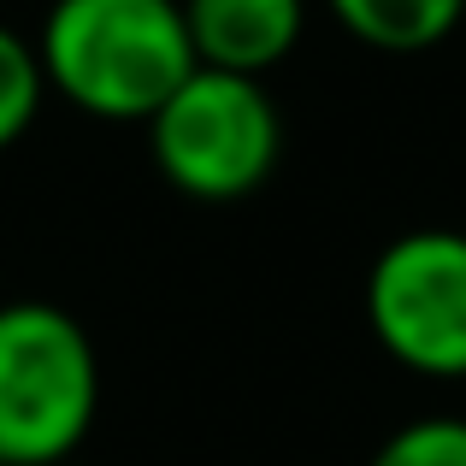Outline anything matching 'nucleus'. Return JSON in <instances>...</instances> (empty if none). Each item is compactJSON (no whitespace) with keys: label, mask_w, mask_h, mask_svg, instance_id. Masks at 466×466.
<instances>
[{"label":"nucleus","mask_w":466,"mask_h":466,"mask_svg":"<svg viewBox=\"0 0 466 466\" xmlns=\"http://www.w3.org/2000/svg\"><path fill=\"white\" fill-rule=\"evenodd\" d=\"M35 59L59 101L106 125H148L195 71L183 0H54Z\"/></svg>","instance_id":"obj_1"},{"label":"nucleus","mask_w":466,"mask_h":466,"mask_svg":"<svg viewBox=\"0 0 466 466\" xmlns=\"http://www.w3.org/2000/svg\"><path fill=\"white\" fill-rule=\"evenodd\" d=\"M101 413V354L54 301L0 308V466H66Z\"/></svg>","instance_id":"obj_2"},{"label":"nucleus","mask_w":466,"mask_h":466,"mask_svg":"<svg viewBox=\"0 0 466 466\" xmlns=\"http://www.w3.org/2000/svg\"><path fill=\"white\" fill-rule=\"evenodd\" d=\"M148 148L159 177L189 201H242L278 171L284 118L260 77L195 66L148 118Z\"/></svg>","instance_id":"obj_3"},{"label":"nucleus","mask_w":466,"mask_h":466,"mask_svg":"<svg viewBox=\"0 0 466 466\" xmlns=\"http://www.w3.org/2000/svg\"><path fill=\"white\" fill-rule=\"evenodd\" d=\"M366 325L408 372L466 378V230L420 225L384 242L366 272Z\"/></svg>","instance_id":"obj_4"},{"label":"nucleus","mask_w":466,"mask_h":466,"mask_svg":"<svg viewBox=\"0 0 466 466\" xmlns=\"http://www.w3.org/2000/svg\"><path fill=\"white\" fill-rule=\"evenodd\" d=\"M195 66L266 77L296 54L308 30V0H183Z\"/></svg>","instance_id":"obj_5"},{"label":"nucleus","mask_w":466,"mask_h":466,"mask_svg":"<svg viewBox=\"0 0 466 466\" xmlns=\"http://www.w3.org/2000/svg\"><path fill=\"white\" fill-rule=\"evenodd\" d=\"M325 6L354 42L378 54H425L466 18V0H325Z\"/></svg>","instance_id":"obj_6"},{"label":"nucleus","mask_w":466,"mask_h":466,"mask_svg":"<svg viewBox=\"0 0 466 466\" xmlns=\"http://www.w3.org/2000/svg\"><path fill=\"white\" fill-rule=\"evenodd\" d=\"M47 101V77H42V59H35V42H24L18 30L0 24V154L35 125Z\"/></svg>","instance_id":"obj_7"},{"label":"nucleus","mask_w":466,"mask_h":466,"mask_svg":"<svg viewBox=\"0 0 466 466\" xmlns=\"http://www.w3.org/2000/svg\"><path fill=\"white\" fill-rule=\"evenodd\" d=\"M366 466H466V420H455V413L408 420L378 443Z\"/></svg>","instance_id":"obj_8"}]
</instances>
